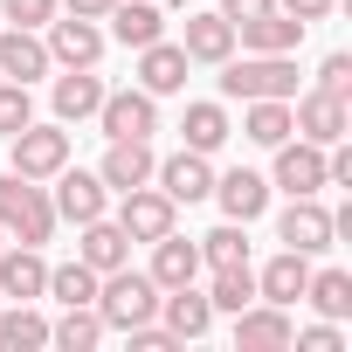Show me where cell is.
I'll return each mask as SVG.
<instances>
[{"label": "cell", "instance_id": "3957f363", "mask_svg": "<svg viewBox=\"0 0 352 352\" xmlns=\"http://www.w3.org/2000/svg\"><path fill=\"white\" fill-rule=\"evenodd\" d=\"M97 318H104V331H131V324H145V318H159V283L145 276V270H104L97 276Z\"/></svg>", "mask_w": 352, "mask_h": 352}, {"label": "cell", "instance_id": "74e56055", "mask_svg": "<svg viewBox=\"0 0 352 352\" xmlns=\"http://www.w3.org/2000/svg\"><path fill=\"white\" fill-rule=\"evenodd\" d=\"M290 345H297V352H345V331H338L331 318H318V324L290 331Z\"/></svg>", "mask_w": 352, "mask_h": 352}, {"label": "cell", "instance_id": "d4e9b609", "mask_svg": "<svg viewBox=\"0 0 352 352\" xmlns=\"http://www.w3.org/2000/svg\"><path fill=\"white\" fill-rule=\"evenodd\" d=\"M304 276H311V256L276 249V256L256 270V297H263V304H304Z\"/></svg>", "mask_w": 352, "mask_h": 352}, {"label": "cell", "instance_id": "ffe728a7", "mask_svg": "<svg viewBox=\"0 0 352 352\" xmlns=\"http://www.w3.org/2000/svg\"><path fill=\"white\" fill-rule=\"evenodd\" d=\"M159 324L173 331V338H208L214 331V304H208V290H194V283H180V290H159Z\"/></svg>", "mask_w": 352, "mask_h": 352}, {"label": "cell", "instance_id": "30bf717a", "mask_svg": "<svg viewBox=\"0 0 352 352\" xmlns=\"http://www.w3.org/2000/svg\"><path fill=\"white\" fill-rule=\"evenodd\" d=\"M152 187L173 201V208H194V201H208L214 194V166H208V152H173V159H159L152 166Z\"/></svg>", "mask_w": 352, "mask_h": 352}, {"label": "cell", "instance_id": "603a6c76", "mask_svg": "<svg viewBox=\"0 0 352 352\" xmlns=\"http://www.w3.org/2000/svg\"><path fill=\"white\" fill-rule=\"evenodd\" d=\"M145 249H152L145 276H152L159 290H180V283H194V276H201V242H187L180 228H173V235H159V242H145Z\"/></svg>", "mask_w": 352, "mask_h": 352}, {"label": "cell", "instance_id": "ab89813d", "mask_svg": "<svg viewBox=\"0 0 352 352\" xmlns=\"http://www.w3.org/2000/svg\"><path fill=\"white\" fill-rule=\"evenodd\" d=\"M270 8H276V0H221L228 21H256V14H270Z\"/></svg>", "mask_w": 352, "mask_h": 352}, {"label": "cell", "instance_id": "4fadbf2b", "mask_svg": "<svg viewBox=\"0 0 352 352\" xmlns=\"http://www.w3.org/2000/svg\"><path fill=\"white\" fill-rule=\"evenodd\" d=\"M290 304H242L235 311V352H290Z\"/></svg>", "mask_w": 352, "mask_h": 352}, {"label": "cell", "instance_id": "836d02e7", "mask_svg": "<svg viewBox=\"0 0 352 352\" xmlns=\"http://www.w3.org/2000/svg\"><path fill=\"white\" fill-rule=\"evenodd\" d=\"M208 304H214V311H228V318H235L242 304H256V270H249V263H242V270H214Z\"/></svg>", "mask_w": 352, "mask_h": 352}, {"label": "cell", "instance_id": "8fae6325", "mask_svg": "<svg viewBox=\"0 0 352 352\" xmlns=\"http://www.w3.org/2000/svg\"><path fill=\"white\" fill-rule=\"evenodd\" d=\"M49 201H56V221H69V228H83V221L111 214V187L97 180V173H83V166H63V173H56Z\"/></svg>", "mask_w": 352, "mask_h": 352}, {"label": "cell", "instance_id": "f35d334b", "mask_svg": "<svg viewBox=\"0 0 352 352\" xmlns=\"http://www.w3.org/2000/svg\"><path fill=\"white\" fill-rule=\"evenodd\" d=\"M276 8H283L290 21H304V28H311V21H324V14L338 8V0H276Z\"/></svg>", "mask_w": 352, "mask_h": 352}, {"label": "cell", "instance_id": "7a4b0ae2", "mask_svg": "<svg viewBox=\"0 0 352 352\" xmlns=\"http://www.w3.org/2000/svg\"><path fill=\"white\" fill-rule=\"evenodd\" d=\"M0 228H8V242H49L56 235V201L42 180H21V173H0Z\"/></svg>", "mask_w": 352, "mask_h": 352}, {"label": "cell", "instance_id": "8d00e7d4", "mask_svg": "<svg viewBox=\"0 0 352 352\" xmlns=\"http://www.w3.org/2000/svg\"><path fill=\"white\" fill-rule=\"evenodd\" d=\"M311 90H331V97H352V56L345 49H331L324 63H318V83Z\"/></svg>", "mask_w": 352, "mask_h": 352}, {"label": "cell", "instance_id": "60d3db41", "mask_svg": "<svg viewBox=\"0 0 352 352\" xmlns=\"http://www.w3.org/2000/svg\"><path fill=\"white\" fill-rule=\"evenodd\" d=\"M118 0H63V14H83V21H104Z\"/></svg>", "mask_w": 352, "mask_h": 352}, {"label": "cell", "instance_id": "4dcf8cb0", "mask_svg": "<svg viewBox=\"0 0 352 352\" xmlns=\"http://www.w3.org/2000/svg\"><path fill=\"white\" fill-rule=\"evenodd\" d=\"M49 345V318L35 304H0V352H35Z\"/></svg>", "mask_w": 352, "mask_h": 352}, {"label": "cell", "instance_id": "4316f807", "mask_svg": "<svg viewBox=\"0 0 352 352\" xmlns=\"http://www.w3.org/2000/svg\"><path fill=\"white\" fill-rule=\"evenodd\" d=\"M180 138H187V152H208V159H214V152L235 138V124H228V104H214V97H208V104H187V118H180Z\"/></svg>", "mask_w": 352, "mask_h": 352}, {"label": "cell", "instance_id": "44dd1931", "mask_svg": "<svg viewBox=\"0 0 352 352\" xmlns=\"http://www.w3.org/2000/svg\"><path fill=\"white\" fill-rule=\"evenodd\" d=\"M297 42H304V21H290L283 8L235 21V49H249V56H297Z\"/></svg>", "mask_w": 352, "mask_h": 352}, {"label": "cell", "instance_id": "1f68e13d", "mask_svg": "<svg viewBox=\"0 0 352 352\" xmlns=\"http://www.w3.org/2000/svg\"><path fill=\"white\" fill-rule=\"evenodd\" d=\"M249 263V221H221L201 235V270H242Z\"/></svg>", "mask_w": 352, "mask_h": 352}, {"label": "cell", "instance_id": "d6986e66", "mask_svg": "<svg viewBox=\"0 0 352 352\" xmlns=\"http://www.w3.org/2000/svg\"><path fill=\"white\" fill-rule=\"evenodd\" d=\"M131 56H138V90H152V97L187 90V69H194V63H187V49H180V42H166V35H159V42L131 49Z\"/></svg>", "mask_w": 352, "mask_h": 352}, {"label": "cell", "instance_id": "cb8c5ba5", "mask_svg": "<svg viewBox=\"0 0 352 352\" xmlns=\"http://www.w3.org/2000/svg\"><path fill=\"white\" fill-rule=\"evenodd\" d=\"M76 256H83L97 276H104V270H124V263H131V235H124L111 214H97V221L76 228Z\"/></svg>", "mask_w": 352, "mask_h": 352}, {"label": "cell", "instance_id": "ac0fdd59", "mask_svg": "<svg viewBox=\"0 0 352 352\" xmlns=\"http://www.w3.org/2000/svg\"><path fill=\"white\" fill-rule=\"evenodd\" d=\"M180 49H187V63H228L235 56V21L221 14V8H201V14H187V28H180Z\"/></svg>", "mask_w": 352, "mask_h": 352}, {"label": "cell", "instance_id": "7402d4cb", "mask_svg": "<svg viewBox=\"0 0 352 352\" xmlns=\"http://www.w3.org/2000/svg\"><path fill=\"white\" fill-rule=\"evenodd\" d=\"M97 104H104V76H97V69H63V76L49 83L56 124H83V118H97Z\"/></svg>", "mask_w": 352, "mask_h": 352}, {"label": "cell", "instance_id": "b9f144b4", "mask_svg": "<svg viewBox=\"0 0 352 352\" xmlns=\"http://www.w3.org/2000/svg\"><path fill=\"white\" fill-rule=\"evenodd\" d=\"M0 249H8V228H0Z\"/></svg>", "mask_w": 352, "mask_h": 352}, {"label": "cell", "instance_id": "7bdbcfd3", "mask_svg": "<svg viewBox=\"0 0 352 352\" xmlns=\"http://www.w3.org/2000/svg\"><path fill=\"white\" fill-rule=\"evenodd\" d=\"M0 304H8V297H0Z\"/></svg>", "mask_w": 352, "mask_h": 352}, {"label": "cell", "instance_id": "5bb4252c", "mask_svg": "<svg viewBox=\"0 0 352 352\" xmlns=\"http://www.w3.org/2000/svg\"><path fill=\"white\" fill-rule=\"evenodd\" d=\"M152 166H159L152 138H104V159H97V180H104L111 194H131V187H145V180H152Z\"/></svg>", "mask_w": 352, "mask_h": 352}, {"label": "cell", "instance_id": "e0dca14e", "mask_svg": "<svg viewBox=\"0 0 352 352\" xmlns=\"http://www.w3.org/2000/svg\"><path fill=\"white\" fill-rule=\"evenodd\" d=\"M49 69H56V63H49L42 28H14V21L0 28V76H8V83H28V90H35Z\"/></svg>", "mask_w": 352, "mask_h": 352}, {"label": "cell", "instance_id": "52a82bcc", "mask_svg": "<svg viewBox=\"0 0 352 352\" xmlns=\"http://www.w3.org/2000/svg\"><path fill=\"white\" fill-rule=\"evenodd\" d=\"M276 242H283V249H297V256H324V249L338 242L331 208H324L318 194H290V208L276 214Z\"/></svg>", "mask_w": 352, "mask_h": 352}, {"label": "cell", "instance_id": "d590c367", "mask_svg": "<svg viewBox=\"0 0 352 352\" xmlns=\"http://www.w3.org/2000/svg\"><path fill=\"white\" fill-rule=\"evenodd\" d=\"M63 14V0H0V21H14V28H49Z\"/></svg>", "mask_w": 352, "mask_h": 352}, {"label": "cell", "instance_id": "484cf974", "mask_svg": "<svg viewBox=\"0 0 352 352\" xmlns=\"http://www.w3.org/2000/svg\"><path fill=\"white\" fill-rule=\"evenodd\" d=\"M111 28V42H124V49H145V42H159L166 35V14H159V0H118V8L104 14Z\"/></svg>", "mask_w": 352, "mask_h": 352}, {"label": "cell", "instance_id": "7c38bea8", "mask_svg": "<svg viewBox=\"0 0 352 352\" xmlns=\"http://www.w3.org/2000/svg\"><path fill=\"white\" fill-rule=\"evenodd\" d=\"M97 124H104V138H152L159 131V97L152 90H104V104H97Z\"/></svg>", "mask_w": 352, "mask_h": 352}, {"label": "cell", "instance_id": "9c48e42d", "mask_svg": "<svg viewBox=\"0 0 352 352\" xmlns=\"http://www.w3.org/2000/svg\"><path fill=\"white\" fill-rule=\"evenodd\" d=\"M131 242H159V235H173V228H180V208H173L152 180L145 187H131V194H118V214H111Z\"/></svg>", "mask_w": 352, "mask_h": 352}, {"label": "cell", "instance_id": "e575fe53", "mask_svg": "<svg viewBox=\"0 0 352 352\" xmlns=\"http://www.w3.org/2000/svg\"><path fill=\"white\" fill-rule=\"evenodd\" d=\"M28 118H35V90H28V83H8V76H0V138H14Z\"/></svg>", "mask_w": 352, "mask_h": 352}, {"label": "cell", "instance_id": "83f0119b", "mask_svg": "<svg viewBox=\"0 0 352 352\" xmlns=\"http://www.w3.org/2000/svg\"><path fill=\"white\" fill-rule=\"evenodd\" d=\"M304 304H311L318 318L345 324V318H352V270H311V276H304Z\"/></svg>", "mask_w": 352, "mask_h": 352}, {"label": "cell", "instance_id": "277c9868", "mask_svg": "<svg viewBox=\"0 0 352 352\" xmlns=\"http://www.w3.org/2000/svg\"><path fill=\"white\" fill-rule=\"evenodd\" d=\"M69 166V124H21L14 138H8V173H21V180H56V173Z\"/></svg>", "mask_w": 352, "mask_h": 352}, {"label": "cell", "instance_id": "9a60e30c", "mask_svg": "<svg viewBox=\"0 0 352 352\" xmlns=\"http://www.w3.org/2000/svg\"><path fill=\"white\" fill-rule=\"evenodd\" d=\"M208 201H221L228 221H256V214H270V173L228 166V173H214V194H208Z\"/></svg>", "mask_w": 352, "mask_h": 352}, {"label": "cell", "instance_id": "2e32d148", "mask_svg": "<svg viewBox=\"0 0 352 352\" xmlns=\"http://www.w3.org/2000/svg\"><path fill=\"white\" fill-rule=\"evenodd\" d=\"M49 290V256L35 242H8L0 249V297L8 304H35Z\"/></svg>", "mask_w": 352, "mask_h": 352}, {"label": "cell", "instance_id": "5b68a950", "mask_svg": "<svg viewBox=\"0 0 352 352\" xmlns=\"http://www.w3.org/2000/svg\"><path fill=\"white\" fill-rule=\"evenodd\" d=\"M290 138H311V145L352 138V104L331 97V90H297L290 97Z\"/></svg>", "mask_w": 352, "mask_h": 352}, {"label": "cell", "instance_id": "f546056e", "mask_svg": "<svg viewBox=\"0 0 352 352\" xmlns=\"http://www.w3.org/2000/svg\"><path fill=\"white\" fill-rule=\"evenodd\" d=\"M49 345H63V352H90V345H104V318H97V304H63V318L49 324Z\"/></svg>", "mask_w": 352, "mask_h": 352}, {"label": "cell", "instance_id": "6da1fadb", "mask_svg": "<svg viewBox=\"0 0 352 352\" xmlns=\"http://www.w3.org/2000/svg\"><path fill=\"white\" fill-rule=\"evenodd\" d=\"M221 69V104H256V97H297V56H228Z\"/></svg>", "mask_w": 352, "mask_h": 352}, {"label": "cell", "instance_id": "d6a6232c", "mask_svg": "<svg viewBox=\"0 0 352 352\" xmlns=\"http://www.w3.org/2000/svg\"><path fill=\"white\" fill-rule=\"evenodd\" d=\"M42 297H56V304H97V270L76 256V263H49V290Z\"/></svg>", "mask_w": 352, "mask_h": 352}, {"label": "cell", "instance_id": "8992f818", "mask_svg": "<svg viewBox=\"0 0 352 352\" xmlns=\"http://www.w3.org/2000/svg\"><path fill=\"white\" fill-rule=\"evenodd\" d=\"M42 42H49V63L56 69H97L104 63V21H83V14H56L49 28H42Z\"/></svg>", "mask_w": 352, "mask_h": 352}, {"label": "cell", "instance_id": "ba28073f", "mask_svg": "<svg viewBox=\"0 0 352 352\" xmlns=\"http://www.w3.org/2000/svg\"><path fill=\"white\" fill-rule=\"evenodd\" d=\"M276 152V166H270V194H324L331 180H324V145H311V138H283V145H270Z\"/></svg>", "mask_w": 352, "mask_h": 352}, {"label": "cell", "instance_id": "f1b7e54d", "mask_svg": "<svg viewBox=\"0 0 352 352\" xmlns=\"http://www.w3.org/2000/svg\"><path fill=\"white\" fill-rule=\"evenodd\" d=\"M242 138L249 145H283L290 138V97H256V104H242Z\"/></svg>", "mask_w": 352, "mask_h": 352}]
</instances>
